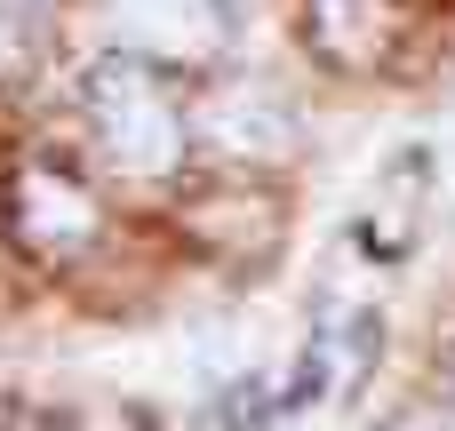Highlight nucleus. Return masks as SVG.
Listing matches in <instances>:
<instances>
[{"label": "nucleus", "instance_id": "7ed1b4c3", "mask_svg": "<svg viewBox=\"0 0 455 431\" xmlns=\"http://www.w3.org/2000/svg\"><path fill=\"white\" fill-rule=\"evenodd\" d=\"M200 136H208L216 152H232V160H280V152L296 144V120H288V104H272L264 88H224V96L200 112Z\"/></svg>", "mask_w": 455, "mask_h": 431}, {"label": "nucleus", "instance_id": "f257e3e1", "mask_svg": "<svg viewBox=\"0 0 455 431\" xmlns=\"http://www.w3.org/2000/svg\"><path fill=\"white\" fill-rule=\"evenodd\" d=\"M88 112H96V136H104V160L120 176H168L176 152H184V120L168 112V96L136 72V64H104L88 80Z\"/></svg>", "mask_w": 455, "mask_h": 431}, {"label": "nucleus", "instance_id": "39448f33", "mask_svg": "<svg viewBox=\"0 0 455 431\" xmlns=\"http://www.w3.org/2000/svg\"><path fill=\"white\" fill-rule=\"evenodd\" d=\"M312 8H320V40L336 56H376L384 16H392V0H312Z\"/></svg>", "mask_w": 455, "mask_h": 431}, {"label": "nucleus", "instance_id": "423d86ee", "mask_svg": "<svg viewBox=\"0 0 455 431\" xmlns=\"http://www.w3.org/2000/svg\"><path fill=\"white\" fill-rule=\"evenodd\" d=\"M16 40H24V0H0V64L16 56Z\"/></svg>", "mask_w": 455, "mask_h": 431}, {"label": "nucleus", "instance_id": "20e7f679", "mask_svg": "<svg viewBox=\"0 0 455 431\" xmlns=\"http://www.w3.org/2000/svg\"><path fill=\"white\" fill-rule=\"evenodd\" d=\"M24 224L40 248H72V240H88L96 208H88V192H72L56 176H24Z\"/></svg>", "mask_w": 455, "mask_h": 431}, {"label": "nucleus", "instance_id": "0eeeda50", "mask_svg": "<svg viewBox=\"0 0 455 431\" xmlns=\"http://www.w3.org/2000/svg\"><path fill=\"white\" fill-rule=\"evenodd\" d=\"M416 431H455V424H416Z\"/></svg>", "mask_w": 455, "mask_h": 431}, {"label": "nucleus", "instance_id": "f03ea898", "mask_svg": "<svg viewBox=\"0 0 455 431\" xmlns=\"http://www.w3.org/2000/svg\"><path fill=\"white\" fill-rule=\"evenodd\" d=\"M104 16L120 24V40H136L152 56H208L224 40L216 0H104Z\"/></svg>", "mask_w": 455, "mask_h": 431}]
</instances>
